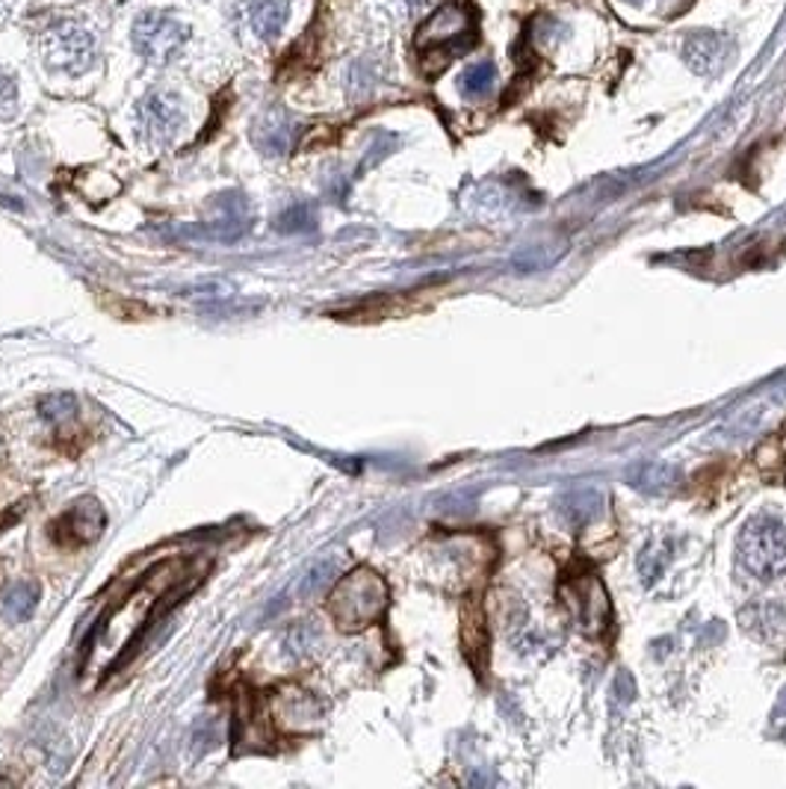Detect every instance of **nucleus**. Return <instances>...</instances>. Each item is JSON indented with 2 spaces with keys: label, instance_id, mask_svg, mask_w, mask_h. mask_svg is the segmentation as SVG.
<instances>
[{
  "label": "nucleus",
  "instance_id": "nucleus-1",
  "mask_svg": "<svg viewBox=\"0 0 786 789\" xmlns=\"http://www.w3.org/2000/svg\"><path fill=\"white\" fill-rule=\"evenodd\" d=\"M388 609V585L373 568H355L340 576L328 595V612L340 630H361L376 624Z\"/></svg>",
  "mask_w": 786,
  "mask_h": 789
},
{
  "label": "nucleus",
  "instance_id": "nucleus-2",
  "mask_svg": "<svg viewBox=\"0 0 786 789\" xmlns=\"http://www.w3.org/2000/svg\"><path fill=\"white\" fill-rule=\"evenodd\" d=\"M739 562L760 580L786 574V526L775 518H754L739 535Z\"/></svg>",
  "mask_w": 786,
  "mask_h": 789
},
{
  "label": "nucleus",
  "instance_id": "nucleus-3",
  "mask_svg": "<svg viewBox=\"0 0 786 789\" xmlns=\"http://www.w3.org/2000/svg\"><path fill=\"white\" fill-rule=\"evenodd\" d=\"M476 41V27L473 15L464 3H444L432 19L418 31V51L420 53H456L468 51Z\"/></svg>",
  "mask_w": 786,
  "mask_h": 789
},
{
  "label": "nucleus",
  "instance_id": "nucleus-4",
  "mask_svg": "<svg viewBox=\"0 0 786 789\" xmlns=\"http://www.w3.org/2000/svg\"><path fill=\"white\" fill-rule=\"evenodd\" d=\"M41 60L57 72H86L95 60V36L77 24H57L41 39Z\"/></svg>",
  "mask_w": 786,
  "mask_h": 789
},
{
  "label": "nucleus",
  "instance_id": "nucleus-5",
  "mask_svg": "<svg viewBox=\"0 0 786 789\" xmlns=\"http://www.w3.org/2000/svg\"><path fill=\"white\" fill-rule=\"evenodd\" d=\"M186 36H190V31H186L184 24L169 19L164 12H145V15H140L136 24H133V45H136V51L157 62L178 57L181 48H184Z\"/></svg>",
  "mask_w": 786,
  "mask_h": 789
},
{
  "label": "nucleus",
  "instance_id": "nucleus-6",
  "mask_svg": "<svg viewBox=\"0 0 786 789\" xmlns=\"http://www.w3.org/2000/svg\"><path fill=\"white\" fill-rule=\"evenodd\" d=\"M104 526H107V514H104V509L98 506V500L83 497V500L69 506V509L51 523V538L60 544V547L74 550V547H83V544H93L95 538L104 533Z\"/></svg>",
  "mask_w": 786,
  "mask_h": 789
},
{
  "label": "nucleus",
  "instance_id": "nucleus-7",
  "mask_svg": "<svg viewBox=\"0 0 786 789\" xmlns=\"http://www.w3.org/2000/svg\"><path fill=\"white\" fill-rule=\"evenodd\" d=\"M571 612L585 633L601 635L603 630L609 627V621H613V606H609V597L603 592V583L597 576L585 574L580 576V580H573Z\"/></svg>",
  "mask_w": 786,
  "mask_h": 789
},
{
  "label": "nucleus",
  "instance_id": "nucleus-8",
  "mask_svg": "<svg viewBox=\"0 0 786 789\" xmlns=\"http://www.w3.org/2000/svg\"><path fill=\"white\" fill-rule=\"evenodd\" d=\"M734 53V41L722 33H692L684 45V57L689 69L698 74H718Z\"/></svg>",
  "mask_w": 786,
  "mask_h": 789
},
{
  "label": "nucleus",
  "instance_id": "nucleus-9",
  "mask_svg": "<svg viewBox=\"0 0 786 789\" xmlns=\"http://www.w3.org/2000/svg\"><path fill=\"white\" fill-rule=\"evenodd\" d=\"M627 485L648 497H665L680 485V471L668 462H636L627 468Z\"/></svg>",
  "mask_w": 786,
  "mask_h": 789
},
{
  "label": "nucleus",
  "instance_id": "nucleus-10",
  "mask_svg": "<svg viewBox=\"0 0 786 789\" xmlns=\"http://www.w3.org/2000/svg\"><path fill=\"white\" fill-rule=\"evenodd\" d=\"M556 509L565 521L571 526H589L592 521H597V514L603 512V494L592 485H580V488H568L556 500Z\"/></svg>",
  "mask_w": 786,
  "mask_h": 789
},
{
  "label": "nucleus",
  "instance_id": "nucleus-11",
  "mask_svg": "<svg viewBox=\"0 0 786 789\" xmlns=\"http://www.w3.org/2000/svg\"><path fill=\"white\" fill-rule=\"evenodd\" d=\"M181 119H184L181 104H178V98H172V95H152V98H145L143 124L145 131L157 136V139H160V136L169 139V136L181 128Z\"/></svg>",
  "mask_w": 786,
  "mask_h": 789
},
{
  "label": "nucleus",
  "instance_id": "nucleus-12",
  "mask_svg": "<svg viewBox=\"0 0 786 789\" xmlns=\"http://www.w3.org/2000/svg\"><path fill=\"white\" fill-rule=\"evenodd\" d=\"M249 19H252V27L261 39L276 41L285 31L287 19H290V7H287V0H252Z\"/></svg>",
  "mask_w": 786,
  "mask_h": 789
},
{
  "label": "nucleus",
  "instance_id": "nucleus-13",
  "mask_svg": "<svg viewBox=\"0 0 786 789\" xmlns=\"http://www.w3.org/2000/svg\"><path fill=\"white\" fill-rule=\"evenodd\" d=\"M39 597H41V588L36 580H21V583L12 585L10 592L3 595V612H7L10 621L21 624V621H27V618L36 612Z\"/></svg>",
  "mask_w": 786,
  "mask_h": 789
},
{
  "label": "nucleus",
  "instance_id": "nucleus-14",
  "mask_svg": "<svg viewBox=\"0 0 786 789\" xmlns=\"http://www.w3.org/2000/svg\"><path fill=\"white\" fill-rule=\"evenodd\" d=\"M668 559H672V547L663 538H654V542L644 547L639 554V574H642L644 585H654L663 571L668 568Z\"/></svg>",
  "mask_w": 786,
  "mask_h": 789
},
{
  "label": "nucleus",
  "instance_id": "nucleus-15",
  "mask_svg": "<svg viewBox=\"0 0 786 789\" xmlns=\"http://www.w3.org/2000/svg\"><path fill=\"white\" fill-rule=\"evenodd\" d=\"M494 83H497V65L494 62H476V65H470L468 72L461 74V93L470 95V98H482V95H488L494 89Z\"/></svg>",
  "mask_w": 786,
  "mask_h": 789
},
{
  "label": "nucleus",
  "instance_id": "nucleus-16",
  "mask_svg": "<svg viewBox=\"0 0 786 789\" xmlns=\"http://www.w3.org/2000/svg\"><path fill=\"white\" fill-rule=\"evenodd\" d=\"M335 574H337L335 559H319V562L307 571L305 580H302V585H299V595L302 597L319 595V592H323V588L335 580Z\"/></svg>",
  "mask_w": 786,
  "mask_h": 789
},
{
  "label": "nucleus",
  "instance_id": "nucleus-17",
  "mask_svg": "<svg viewBox=\"0 0 786 789\" xmlns=\"http://www.w3.org/2000/svg\"><path fill=\"white\" fill-rule=\"evenodd\" d=\"M255 139L266 155H281L287 145L285 122L281 119H266V122H261V131L255 134Z\"/></svg>",
  "mask_w": 786,
  "mask_h": 789
},
{
  "label": "nucleus",
  "instance_id": "nucleus-18",
  "mask_svg": "<svg viewBox=\"0 0 786 789\" xmlns=\"http://www.w3.org/2000/svg\"><path fill=\"white\" fill-rule=\"evenodd\" d=\"M74 397L72 393H48L45 400L39 402V414L48 423H65L74 414Z\"/></svg>",
  "mask_w": 786,
  "mask_h": 789
},
{
  "label": "nucleus",
  "instance_id": "nucleus-19",
  "mask_svg": "<svg viewBox=\"0 0 786 789\" xmlns=\"http://www.w3.org/2000/svg\"><path fill=\"white\" fill-rule=\"evenodd\" d=\"M314 226V214H311V207L305 205H297L290 207L287 214L278 216V231H287V234H293V231H305V228Z\"/></svg>",
  "mask_w": 786,
  "mask_h": 789
},
{
  "label": "nucleus",
  "instance_id": "nucleus-20",
  "mask_svg": "<svg viewBox=\"0 0 786 789\" xmlns=\"http://www.w3.org/2000/svg\"><path fill=\"white\" fill-rule=\"evenodd\" d=\"M317 630L311 624H299L290 630V635H287V647L293 651V654H305V651H311L314 647V642H317Z\"/></svg>",
  "mask_w": 786,
  "mask_h": 789
},
{
  "label": "nucleus",
  "instance_id": "nucleus-21",
  "mask_svg": "<svg viewBox=\"0 0 786 789\" xmlns=\"http://www.w3.org/2000/svg\"><path fill=\"white\" fill-rule=\"evenodd\" d=\"M15 110V83L7 74H0V116Z\"/></svg>",
  "mask_w": 786,
  "mask_h": 789
},
{
  "label": "nucleus",
  "instance_id": "nucleus-22",
  "mask_svg": "<svg viewBox=\"0 0 786 789\" xmlns=\"http://www.w3.org/2000/svg\"><path fill=\"white\" fill-rule=\"evenodd\" d=\"M624 3H630V7H642L644 0H624Z\"/></svg>",
  "mask_w": 786,
  "mask_h": 789
},
{
  "label": "nucleus",
  "instance_id": "nucleus-23",
  "mask_svg": "<svg viewBox=\"0 0 786 789\" xmlns=\"http://www.w3.org/2000/svg\"><path fill=\"white\" fill-rule=\"evenodd\" d=\"M3 7H7V0H0V10H3Z\"/></svg>",
  "mask_w": 786,
  "mask_h": 789
}]
</instances>
